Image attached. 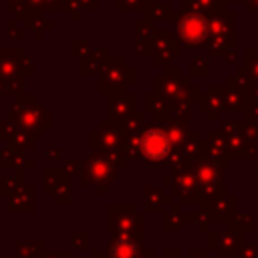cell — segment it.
Segmentation results:
<instances>
[{
  "label": "cell",
  "instance_id": "6da1fadb",
  "mask_svg": "<svg viewBox=\"0 0 258 258\" xmlns=\"http://www.w3.org/2000/svg\"><path fill=\"white\" fill-rule=\"evenodd\" d=\"M137 145H139V153L151 163H163L173 149V141L169 133L161 127H147L141 133V137H137Z\"/></svg>",
  "mask_w": 258,
  "mask_h": 258
},
{
  "label": "cell",
  "instance_id": "7a4b0ae2",
  "mask_svg": "<svg viewBox=\"0 0 258 258\" xmlns=\"http://www.w3.org/2000/svg\"><path fill=\"white\" fill-rule=\"evenodd\" d=\"M113 175V163L107 155L95 153L87 157L83 169V183H105Z\"/></svg>",
  "mask_w": 258,
  "mask_h": 258
},
{
  "label": "cell",
  "instance_id": "3957f363",
  "mask_svg": "<svg viewBox=\"0 0 258 258\" xmlns=\"http://www.w3.org/2000/svg\"><path fill=\"white\" fill-rule=\"evenodd\" d=\"M206 30H208L206 20L200 18V16H185V18L181 20V24H179V34H181V38H183L185 42H189V44L202 42V40L206 38Z\"/></svg>",
  "mask_w": 258,
  "mask_h": 258
},
{
  "label": "cell",
  "instance_id": "277c9868",
  "mask_svg": "<svg viewBox=\"0 0 258 258\" xmlns=\"http://www.w3.org/2000/svg\"><path fill=\"white\" fill-rule=\"evenodd\" d=\"M141 244L129 236H117L109 244V258H139Z\"/></svg>",
  "mask_w": 258,
  "mask_h": 258
},
{
  "label": "cell",
  "instance_id": "5b68a950",
  "mask_svg": "<svg viewBox=\"0 0 258 258\" xmlns=\"http://www.w3.org/2000/svg\"><path fill=\"white\" fill-rule=\"evenodd\" d=\"M196 179L202 183L204 189L210 191V189L218 187V183H222V173H220V169L216 167V163H210V161L206 159V161L198 163V167H196Z\"/></svg>",
  "mask_w": 258,
  "mask_h": 258
},
{
  "label": "cell",
  "instance_id": "8992f818",
  "mask_svg": "<svg viewBox=\"0 0 258 258\" xmlns=\"http://www.w3.org/2000/svg\"><path fill=\"white\" fill-rule=\"evenodd\" d=\"M119 145H121V137H119L117 131H105V133H103V137H101V147H103V149H107V151L111 153V151H115Z\"/></svg>",
  "mask_w": 258,
  "mask_h": 258
},
{
  "label": "cell",
  "instance_id": "52a82bcc",
  "mask_svg": "<svg viewBox=\"0 0 258 258\" xmlns=\"http://www.w3.org/2000/svg\"><path fill=\"white\" fill-rule=\"evenodd\" d=\"M46 258H58V256H54V254H48V256H46Z\"/></svg>",
  "mask_w": 258,
  "mask_h": 258
}]
</instances>
